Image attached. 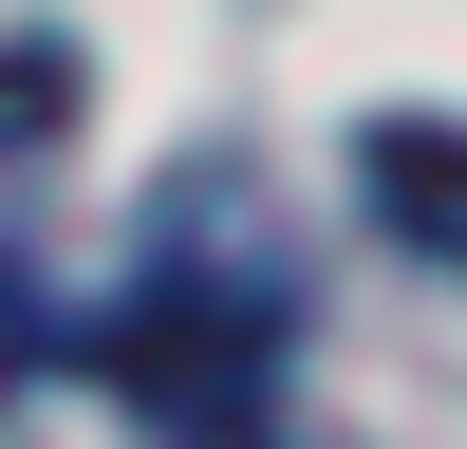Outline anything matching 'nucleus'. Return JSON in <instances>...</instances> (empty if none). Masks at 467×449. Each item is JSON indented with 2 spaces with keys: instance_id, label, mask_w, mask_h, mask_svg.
<instances>
[{
  "instance_id": "nucleus-4",
  "label": "nucleus",
  "mask_w": 467,
  "mask_h": 449,
  "mask_svg": "<svg viewBox=\"0 0 467 449\" xmlns=\"http://www.w3.org/2000/svg\"><path fill=\"white\" fill-rule=\"evenodd\" d=\"M37 356H57V318H37V281L0 262V374H37Z\"/></svg>"
},
{
  "instance_id": "nucleus-3",
  "label": "nucleus",
  "mask_w": 467,
  "mask_h": 449,
  "mask_svg": "<svg viewBox=\"0 0 467 449\" xmlns=\"http://www.w3.org/2000/svg\"><path fill=\"white\" fill-rule=\"evenodd\" d=\"M57 131H75V57H57V37H0V169L57 150Z\"/></svg>"
},
{
  "instance_id": "nucleus-1",
  "label": "nucleus",
  "mask_w": 467,
  "mask_h": 449,
  "mask_svg": "<svg viewBox=\"0 0 467 449\" xmlns=\"http://www.w3.org/2000/svg\"><path fill=\"white\" fill-rule=\"evenodd\" d=\"M94 374H112L131 412H169L187 449H262V393H281V299L169 262L150 299H112V318H94Z\"/></svg>"
},
{
  "instance_id": "nucleus-2",
  "label": "nucleus",
  "mask_w": 467,
  "mask_h": 449,
  "mask_svg": "<svg viewBox=\"0 0 467 449\" xmlns=\"http://www.w3.org/2000/svg\"><path fill=\"white\" fill-rule=\"evenodd\" d=\"M356 187L393 206V244L467 262V131H449V112H374V131H356Z\"/></svg>"
}]
</instances>
